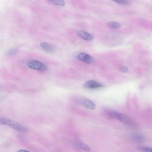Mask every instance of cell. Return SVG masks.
I'll return each mask as SVG.
<instances>
[{
  "label": "cell",
  "mask_w": 152,
  "mask_h": 152,
  "mask_svg": "<svg viewBox=\"0 0 152 152\" xmlns=\"http://www.w3.org/2000/svg\"><path fill=\"white\" fill-rule=\"evenodd\" d=\"M40 46L45 51L48 53H52L54 51L53 47L50 44L46 42H41Z\"/></svg>",
  "instance_id": "obj_10"
},
{
  "label": "cell",
  "mask_w": 152,
  "mask_h": 152,
  "mask_svg": "<svg viewBox=\"0 0 152 152\" xmlns=\"http://www.w3.org/2000/svg\"><path fill=\"white\" fill-rule=\"evenodd\" d=\"M74 145L77 148L86 152L91 151V149L90 147L81 141L76 140L74 141Z\"/></svg>",
  "instance_id": "obj_6"
},
{
  "label": "cell",
  "mask_w": 152,
  "mask_h": 152,
  "mask_svg": "<svg viewBox=\"0 0 152 152\" xmlns=\"http://www.w3.org/2000/svg\"><path fill=\"white\" fill-rule=\"evenodd\" d=\"M107 113L110 116L115 119H117L120 113L113 110H109L107 111Z\"/></svg>",
  "instance_id": "obj_12"
},
{
  "label": "cell",
  "mask_w": 152,
  "mask_h": 152,
  "mask_svg": "<svg viewBox=\"0 0 152 152\" xmlns=\"http://www.w3.org/2000/svg\"><path fill=\"white\" fill-rule=\"evenodd\" d=\"M77 34L79 37L86 40L90 41L93 38L92 35L84 31H79L77 32Z\"/></svg>",
  "instance_id": "obj_8"
},
{
  "label": "cell",
  "mask_w": 152,
  "mask_h": 152,
  "mask_svg": "<svg viewBox=\"0 0 152 152\" xmlns=\"http://www.w3.org/2000/svg\"><path fill=\"white\" fill-rule=\"evenodd\" d=\"M1 124L5 125L20 132H25L27 129L23 126L18 123L10 119L4 118H1L0 119Z\"/></svg>",
  "instance_id": "obj_1"
},
{
  "label": "cell",
  "mask_w": 152,
  "mask_h": 152,
  "mask_svg": "<svg viewBox=\"0 0 152 152\" xmlns=\"http://www.w3.org/2000/svg\"><path fill=\"white\" fill-rule=\"evenodd\" d=\"M81 102L83 106L90 110H94L96 108L94 103L89 99H84L81 100Z\"/></svg>",
  "instance_id": "obj_9"
},
{
  "label": "cell",
  "mask_w": 152,
  "mask_h": 152,
  "mask_svg": "<svg viewBox=\"0 0 152 152\" xmlns=\"http://www.w3.org/2000/svg\"><path fill=\"white\" fill-rule=\"evenodd\" d=\"M77 58L79 60L88 64H91L94 61V58L92 56L84 53H81L79 54Z\"/></svg>",
  "instance_id": "obj_5"
},
{
  "label": "cell",
  "mask_w": 152,
  "mask_h": 152,
  "mask_svg": "<svg viewBox=\"0 0 152 152\" xmlns=\"http://www.w3.org/2000/svg\"><path fill=\"white\" fill-rule=\"evenodd\" d=\"M129 136L133 141L137 143H143L145 140V137L142 134L137 132L131 133Z\"/></svg>",
  "instance_id": "obj_4"
},
{
  "label": "cell",
  "mask_w": 152,
  "mask_h": 152,
  "mask_svg": "<svg viewBox=\"0 0 152 152\" xmlns=\"http://www.w3.org/2000/svg\"><path fill=\"white\" fill-rule=\"evenodd\" d=\"M102 85L99 83L94 80H89L85 83L84 87L89 89H94L100 88Z\"/></svg>",
  "instance_id": "obj_7"
},
{
  "label": "cell",
  "mask_w": 152,
  "mask_h": 152,
  "mask_svg": "<svg viewBox=\"0 0 152 152\" xmlns=\"http://www.w3.org/2000/svg\"><path fill=\"white\" fill-rule=\"evenodd\" d=\"M17 152H31L28 151L23 150V149H20L17 151Z\"/></svg>",
  "instance_id": "obj_18"
},
{
  "label": "cell",
  "mask_w": 152,
  "mask_h": 152,
  "mask_svg": "<svg viewBox=\"0 0 152 152\" xmlns=\"http://www.w3.org/2000/svg\"><path fill=\"white\" fill-rule=\"evenodd\" d=\"M107 25L110 28L113 29L118 28H120L121 26L120 23L114 21L108 22L107 23Z\"/></svg>",
  "instance_id": "obj_13"
},
{
  "label": "cell",
  "mask_w": 152,
  "mask_h": 152,
  "mask_svg": "<svg viewBox=\"0 0 152 152\" xmlns=\"http://www.w3.org/2000/svg\"><path fill=\"white\" fill-rule=\"evenodd\" d=\"M17 53V50L15 49H11L8 50L7 54L9 56H12L15 54Z\"/></svg>",
  "instance_id": "obj_15"
},
{
  "label": "cell",
  "mask_w": 152,
  "mask_h": 152,
  "mask_svg": "<svg viewBox=\"0 0 152 152\" xmlns=\"http://www.w3.org/2000/svg\"><path fill=\"white\" fill-rule=\"evenodd\" d=\"M120 71L123 72H126L128 70V68L126 66H121L120 68Z\"/></svg>",
  "instance_id": "obj_17"
},
{
  "label": "cell",
  "mask_w": 152,
  "mask_h": 152,
  "mask_svg": "<svg viewBox=\"0 0 152 152\" xmlns=\"http://www.w3.org/2000/svg\"><path fill=\"white\" fill-rule=\"evenodd\" d=\"M48 1L50 3L58 6H63L65 4V2L63 0H49Z\"/></svg>",
  "instance_id": "obj_14"
},
{
  "label": "cell",
  "mask_w": 152,
  "mask_h": 152,
  "mask_svg": "<svg viewBox=\"0 0 152 152\" xmlns=\"http://www.w3.org/2000/svg\"><path fill=\"white\" fill-rule=\"evenodd\" d=\"M27 65L31 69L40 71H45L47 69V68L46 65L38 60L30 61L27 63Z\"/></svg>",
  "instance_id": "obj_2"
},
{
  "label": "cell",
  "mask_w": 152,
  "mask_h": 152,
  "mask_svg": "<svg viewBox=\"0 0 152 152\" xmlns=\"http://www.w3.org/2000/svg\"><path fill=\"white\" fill-rule=\"evenodd\" d=\"M137 149L141 152H152V148L142 146H137L136 147Z\"/></svg>",
  "instance_id": "obj_11"
},
{
  "label": "cell",
  "mask_w": 152,
  "mask_h": 152,
  "mask_svg": "<svg viewBox=\"0 0 152 152\" xmlns=\"http://www.w3.org/2000/svg\"><path fill=\"white\" fill-rule=\"evenodd\" d=\"M114 1L117 3L122 4H126L128 3V1L126 0H116Z\"/></svg>",
  "instance_id": "obj_16"
},
{
  "label": "cell",
  "mask_w": 152,
  "mask_h": 152,
  "mask_svg": "<svg viewBox=\"0 0 152 152\" xmlns=\"http://www.w3.org/2000/svg\"><path fill=\"white\" fill-rule=\"evenodd\" d=\"M117 119L128 125L134 129H137L138 127L137 124L131 118L123 113H120Z\"/></svg>",
  "instance_id": "obj_3"
}]
</instances>
